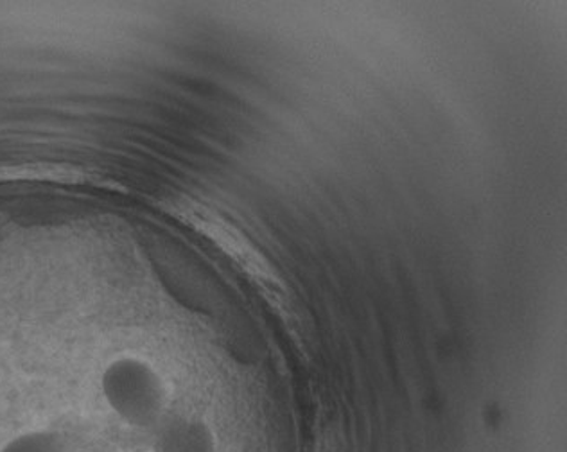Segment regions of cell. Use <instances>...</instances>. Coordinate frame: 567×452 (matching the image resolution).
I'll return each mask as SVG.
<instances>
[{
    "mask_svg": "<svg viewBox=\"0 0 567 452\" xmlns=\"http://www.w3.org/2000/svg\"><path fill=\"white\" fill-rule=\"evenodd\" d=\"M0 452H69L62 434L49 429H34L4 443Z\"/></svg>",
    "mask_w": 567,
    "mask_h": 452,
    "instance_id": "3",
    "label": "cell"
},
{
    "mask_svg": "<svg viewBox=\"0 0 567 452\" xmlns=\"http://www.w3.org/2000/svg\"><path fill=\"white\" fill-rule=\"evenodd\" d=\"M100 393L109 410L135 429H155L166 417L167 387L152 361L123 352L100 373Z\"/></svg>",
    "mask_w": 567,
    "mask_h": 452,
    "instance_id": "1",
    "label": "cell"
},
{
    "mask_svg": "<svg viewBox=\"0 0 567 452\" xmlns=\"http://www.w3.org/2000/svg\"><path fill=\"white\" fill-rule=\"evenodd\" d=\"M216 439L204 420L166 414L153 429V452H214Z\"/></svg>",
    "mask_w": 567,
    "mask_h": 452,
    "instance_id": "2",
    "label": "cell"
}]
</instances>
